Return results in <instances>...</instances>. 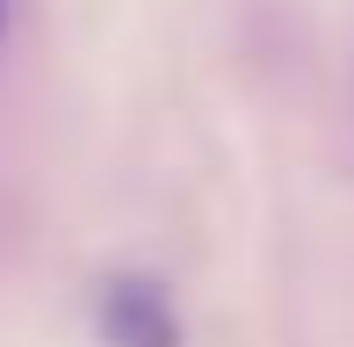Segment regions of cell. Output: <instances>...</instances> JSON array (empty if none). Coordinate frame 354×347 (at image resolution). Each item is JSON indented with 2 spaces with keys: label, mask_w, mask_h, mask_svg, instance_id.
Returning <instances> with one entry per match:
<instances>
[{
  "label": "cell",
  "mask_w": 354,
  "mask_h": 347,
  "mask_svg": "<svg viewBox=\"0 0 354 347\" xmlns=\"http://www.w3.org/2000/svg\"><path fill=\"white\" fill-rule=\"evenodd\" d=\"M94 326L109 347H181V311L152 275H109L94 290Z\"/></svg>",
  "instance_id": "obj_1"
}]
</instances>
